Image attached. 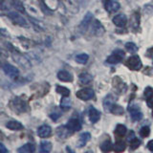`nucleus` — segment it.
<instances>
[{
    "instance_id": "obj_1",
    "label": "nucleus",
    "mask_w": 153,
    "mask_h": 153,
    "mask_svg": "<svg viewBox=\"0 0 153 153\" xmlns=\"http://www.w3.org/2000/svg\"><path fill=\"white\" fill-rule=\"evenodd\" d=\"M0 67L4 71V73L6 74L8 76H10L11 79H16L19 76V71L16 67H14L13 65L6 63V62H1L0 61Z\"/></svg>"
},
{
    "instance_id": "obj_2",
    "label": "nucleus",
    "mask_w": 153,
    "mask_h": 153,
    "mask_svg": "<svg viewBox=\"0 0 153 153\" xmlns=\"http://www.w3.org/2000/svg\"><path fill=\"white\" fill-rule=\"evenodd\" d=\"M126 66L128 67L130 70H140L142 68V62L140 57L138 56H130L126 61Z\"/></svg>"
},
{
    "instance_id": "obj_3",
    "label": "nucleus",
    "mask_w": 153,
    "mask_h": 153,
    "mask_svg": "<svg viewBox=\"0 0 153 153\" xmlns=\"http://www.w3.org/2000/svg\"><path fill=\"white\" fill-rule=\"evenodd\" d=\"M8 16L14 24H16V25H19L21 27H28V23L26 21V19L24 18L22 16H20L19 13H10L8 14Z\"/></svg>"
},
{
    "instance_id": "obj_4",
    "label": "nucleus",
    "mask_w": 153,
    "mask_h": 153,
    "mask_svg": "<svg viewBox=\"0 0 153 153\" xmlns=\"http://www.w3.org/2000/svg\"><path fill=\"white\" fill-rule=\"evenodd\" d=\"M13 59L16 60V62L20 65L21 67H23L24 69H30L31 68V62L29 61V59H27L25 56L18 54V53H13Z\"/></svg>"
},
{
    "instance_id": "obj_5",
    "label": "nucleus",
    "mask_w": 153,
    "mask_h": 153,
    "mask_svg": "<svg viewBox=\"0 0 153 153\" xmlns=\"http://www.w3.org/2000/svg\"><path fill=\"white\" fill-rule=\"evenodd\" d=\"M124 57V53L122 50H116L112 53L111 56H108L107 59V62L110 64H117L120 61H122Z\"/></svg>"
},
{
    "instance_id": "obj_6",
    "label": "nucleus",
    "mask_w": 153,
    "mask_h": 153,
    "mask_svg": "<svg viewBox=\"0 0 153 153\" xmlns=\"http://www.w3.org/2000/svg\"><path fill=\"white\" fill-rule=\"evenodd\" d=\"M94 96H95V93L93 89H91V88H84L76 92V97L82 100H89L91 99H93Z\"/></svg>"
},
{
    "instance_id": "obj_7",
    "label": "nucleus",
    "mask_w": 153,
    "mask_h": 153,
    "mask_svg": "<svg viewBox=\"0 0 153 153\" xmlns=\"http://www.w3.org/2000/svg\"><path fill=\"white\" fill-rule=\"evenodd\" d=\"M103 6L108 13H116L120 9V3L116 0H102Z\"/></svg>"
},
{
    "instance_id": "obj_8",
    "label": "nucleus",
    "mask_w": 153,
    "mask_h": 153,
    "mask_svg": "<svg viewBox=\"0 0 153 153\" xmlns=\"http://www.w3.org/2000/svg\"><path fill=\"white\" fill-rule=\"evenodd\" d=\"M11 105H12V108L14 109L18 113L26 111V107H27L26 102H24L23 100L19 99V98L13 100V102H11Z\"/></svg>"
},
{
    "instance_id": "obj_9",
    "label": "nucleus",
    "mask_w": 153,
    "mask_h": 153,
    "mask_svg": "<svg viewBox=\"0 0 153 153\" xmlns=\"http://www.w3.org/2000/svg\"><path fill=\"white\" fill-rule=\"evenodd\" d=\"M37 135L40 138H48L52 135V128L48 124H43L37 129Z\"/></svg>"
},
{
    "instance_id": "obj_10",
    "label": "nucleus",
    "mask_w": 153,
    "mask_h": 153,
    "mask_svg": "<svg viewBox=\"0 0 153 153\" xmlns=\"http://www.w3.org/2000/svg\"><path fill=\"white\" fill-rule=\"evenodd\" d=\"M66 126L68 127V129L71 132H76L81 129V123L79 122V120L74 118V119L69 120V122L66 124Z\"/></svg>"
},
{
    "instance_id": "obj_11",
    "label": "nucleus",
    "mask_w": 153,
    "mask_h": 153,
    "mask_svg": "<svg viewBox=\"0 0 153 153\" xmlns=\"http://www.w3.org/2000/svg\"><path fill=\"white\" fill-rule=\"evenodd\" d=\"M105 30H104V27L100 24V21L98 20H95L93 23H92V33H94L95 36H102L104 33Z\"/></svg>"
},
{
    "instance_id": "obj_12",
    "label": "nucleus",
    "mask_w": 153,
    "mask_h": 153,
    "mask_svg": "<svg viewBox=\"0 0 153 153\" xmlns=\"http://www.w3.org/2000/svg\"><path fill=\"white\" fill-rule=\"evenodd\" d=\"M129 112H130L131 118L133 121H140L143 118V113L141 112L140 108L137 105H133V106L129 107Z\"/></svg>"
},
{
    "instance_id": "obj_13",
    "label": "nucleus",
    "mask_w": 153,
    "mask_h": 153,
    "mask_svg": "<svg viewBox=\"0 0 153 153\" xmlns=\"http://www.w3.org/2000/svg\"><path fill=\"white\" fill-rule=\"evenodd\" d=\"M113 23L116 25L117 27L123 28L126 25L127 23V18L124 14H118V16L113 17Z\"/></svg>"
},
{
    "instance_id": "obj_14",
    "label": "nucleus",
    "mask_w": 153,
    "mask_h": 153,
    "mask_svg": "<svg viewBox=\"0 0 153 153\" xmlns=\"http://www.w3.org/2000/svg\"><path fill=\"white\" fill-rule=\"evenodd\" d=\"M92 18H93L92 13H86V16H84L83 20L81 21L80 25H79V28H80L81 31L85 32L86 30H87L88 27L90 26L91 21H92Z\"/></svg>"
},
{
    "instance_id": "obj_15",
    "label": "nucleus",
    "mask_w": 153,
    "mask_h": 153,
    "mask_svg": "<svg viewBox=\"0 0 153 153\" xmlns=\"http://www.w3.org/2000/svg\"><path fill=\"white\" fill-rule=\"evenodd\" d=\"M57 79L61 81H64V82H70V81L73 80V76L69 72L62 70L57 73Z\"/></svg>"
},
{
    "instance_id": "obj_16",
    "label": "nucleus",
    "mask_w": 153,
    "mask_h": 153,
    "mask_svg": "<svg viewBox=\"0 0 153 153\" xmlns=\"http://www.w3.org/2000/svg\"><path fill=\"white\" fill-rule=\"evenodd\" d=\"M100 113L96 108L91 106L89 108V120L91 121V123H97L100 120Z\"/></svg>"
},
{
    "instance_id": "obj_17",
    "label": "nucleus",
    "mask_w": 153,
    "mask_h": 153,
    "mask_svg": "<svg viewBox=\"0 0 153 153\" xmlns=\"http://www.w3.org/2000/svg\"><path fill=\"white\" fill-rule=\"evenodd\" d=\"M90 137H91V135L88 132H84V133L81 134L79 139V142H78V146L79 147L84 146L86 143H87V142L90 140Z\"/></svg>"
},
{
    "instance_id": "obj_18",
    "label": "nucleus",
    "mask_w": 153,
    "mask_h": 153,
    "mask_svg": "<svg viewBox=\"0 0 153 153\" xmlns=\"http://www.w3.org/2000/svg\"><path fill=\"white\" fill-rule=\"evenodd\" d=\"M7 128L11 129V130H21V129H23V126L21 123L19 122H16V121H11V122H8L7 124H6Z\"/></svg>"
},
{
    "instance_id": "obj_19",
    "label": "nucleus",
    "mask_w": 153,
    "mask_h": 153,
    "mask_svg": "<svg viewBox=\"0 0 153 153\" xmlns=\"http://www.w3.org/2000/svg\"><path fill=\"white\" fill-rule=\"evenodd\" d=\"M36 150V147L33 143H26V145L22 146L21 147H19L17 151L20 153H32Z\"/></svg>"
},
{
    "instance_id": "obj_20",
    "label": "nucleus",
    "mask_w": 153,
    "mask_h": 153,
    "mask_svg": "<svg viewBox=\"0 0 153 153\" xmlns=\"http://www.w3.org/2000/svg\"><path fill=\"white\" fill-rule=\"evenodd\" d=\"M56 133H57V135H59L60 138H62V139H65V138H67L68 137L70 134L72 133L69 129H68V127H67L66 126H60V127H59L57 128V131H56Z\"/></svg>"
},
{
    "instance_id": "obj_21",
    "label": "nucleus",
    "mask_w": 153,
    "mask_h": 153,
    "mask_svg": "<svg viewBox=\"0 0 153 153\" xmlns=\"http://www.w3.org/2000/svg\"><path fill=\"white\" fill-rule=\"evenodd\" d=\"M79 79L81 84H88L92 81V76L88 73H82L79 75Z\"/></svg>"
},
{
    "instance_id": "obj_22",
    "label": "nucleus",
    "mask_w": 153,
    "mask_h": 153,
    "mask_svg": "<svg viewBox=\"0 0 153 153\" xmlns=\"http://www.w3.org/2000/svg\"><path fill=\"white\" fill-rule=\"evenodd\" d=\"M40 152H50L52 150V143L50 142H41L39 146Z\"/></svg>"
},
{
    "instance_id": "obj_23",
    "label": "nucleus",
    "mask_w": 153,
    "mask_h": 153,
    "mask_svg": "<svg viewBox=\"0 0 153 153\" xmlns=\"http://www.w3.org/2000/svg\"><path fill=\"white\" fill-rule=\"evenodd\" d=\"M113 148H114V151H116V152H123V151L126 150V143L123 141L117 142L116 143H115V146H113Z\"/></svg>"
},
{
    "instance_id": "obj_24",
    "label": "nucleus",
    "mask_w": 153,
    "mask_h": 153,
    "mask_svg": "<svg viewBox=\"0 0 153 153\" xmlns=\"http://www.w3.org/2000/svg\"><path fill=\"white\" fill-rule=\"evenodd\" d=\"M60 107L63 110H68L71 107V100L67 98V96H63V99L61 100Z\"/></svg>"
},
{
    "instance_id": "obj_25",
    "label": "nucleus",
    "mask_w": 153,
    "mask_h": 153,
    "mask_svg": "<svg viewBox=\"0 0 153 153\" xmlns=\"http://www.w3.org/2000/svg\"><path fill=\"white\" fill-rule=\"evenodd\" d=\"M109 111L114 115H122L123 114V108L116 104H112L109 108Z\"/></svg>"
},
{
    "instance_id": "obj_26",
    "label": "nucleus",
    "mask_w": 153,
    "mask_h": 153,
    "mask_svg": "<svg viewBox=\"0 0 153 153\" xmlns=\"http://www.w3.org/2000/svg\"><path fill=\"white\" fill-rule=\"evenodd\" d=\"M116 135L119 136V137H123L124 135L126 134V127L123 126V124H118L117 127H116Z\"/></svg>"
},
{
    "instance_id": "obj_27",
    "label": "nucleus",
    "mask_w": 153,
    "mask_h": 153,
    "mask_svg": "<svg viewBox=\"0 0 153 153\" xmlns=\"http://www.w3.org/2000/svg\"><path fill=\"white\" fill-rule=\"evenodd\" d=\"M100 149L103 152H109L113 149V145L112 143L110 141H105L104 143H102V146H100Z\"/></svg>"
},
{
    "instance_id": "obj_28",
    "label": "nucleus",
    "mask_w": 153,
    "mask_h": 153,
    "mask_svg": "<svg viewBox=\"0 0 153 153\" xmlns=\"http://www.w3.org/2000/svg\"><path fill=\"white\" fill-rule=\"evenodd\" d=\"M88 59H89L88 55L79 54V55H78L76 56V61L78 62V63H80V64H85L86 62L88 61Z\"/></svg>"
},
{
    "instance_id": "obj_29",
    "label": "nucleus",
    "mask_w": 153,
    "mask_h": 153,
    "mask_svg": "<svg viewBox=\"0 0 153 153\" xmlns=\"http://www.w3.org/2000/svg\"><path fill=\"white\" fill-rule=\"evenodd\" d=\"M112 104H114L113 97H112V95H108L107 97L104 99V100H103V106L105 107V109L109 110L110 106H111Z\"/></svg>"
},
{
    "instance_id": "obj_30",
    "label": "nucleus",
    "mask_w": 153,
    "mask_h": 153,
    "mask_svg": "<svg viewBox=\"0 0 153 153\" xmlns=\"http://www.w3.org/2000/svg\"><path fill=\"white\" fill-rule=\"evenodd\" d=\"M56 92L59 93L62 96H67V97H68L69 94H70V90L68 88H66V87H63V86L57 85L56 87Z\"/></svg>"
},
{
    "instance_id": "obj_31",
    "label": "nucleus",
    "mask_w": 153,
    "mask_h": 153,
    "mask_svg": "<svg viewBox=\"0 0 153 153\" xmlns=\"http://www.w3.org/2000/svg\"><path fill=\"white\" fill-rule=\"evenodd\" d=\"M126 50L129 52V53H132V54H135V53L138 51V47L136 46L135 43L133 42H128L126 44Z\"/></svg>"
},
{
    "instance_id": "obj_32",
    "label": "nucleus",
    "mask_w": 153,
    "mask_h": 153,
    "mask_svg": "<svg viewBox=\"0 0 153 153\" xmlns=\"http://www.w3.org/2000/svg\"><path fill=\"white\" fill-rule=\"evenodd\" d=\"M12 3H13V5L14 7H16V10H18V11H20V12H22V13H24L25 12V10H24L23 8V5H22V3L19 1V0H12Z\"/></svg>"
},
{
    "instance_id": "obj_33",
    "label": "nucleus",
    "mask_w": 153,
    "mask_h": 153,
    "mask_svg": "<svg viewBox=\"0 0 153 153\" xmlns=\"http://www.w3.org/2000/svg\"><path fill=\"white\" fill-rule=\"evenodd\" d=\"M141 145V141L137 139L136 137L133 139V140L130 141V146H131V148L132 149H136V148L139 147V146Z\"/></svg>"
},
{
    "instance_id": "obj_34",
    "label": "nucleus",
    "mask_w": 153,
    "mask_h": 153,
    "mask_svg": "<svg viewBox=\"0 0 153 153\" xmlns=\"http://www.w3.org/2000/svg\"><path fill=\"white\" fill-rule=\"evenodd\" d=\"M149 133H150V129L148 126H143L141 128V130H140V135L142 137H147L148 135H149Z\"/></svg>"
},
{
    "instance_id": "obj_35",
    "label": "nucleus",
    "mask_w": 153,
    "mask_h": 153,
    "mask_svg": "<svg viewBox=\"0 0 153 153\" xmlns=\"http://www.w3.org/2000/svg\"><path fill=\"white\" fill-rule=\"evenodd\" d=\"M145 96H146V100L153 97V89L151 87H146L145 90Z\"/></svg>"
},
{
    "instance_id": "obj_36",
    "label": "nucleus",
    "mask_w": 153,
    "mask_h": 153,
    "mask_svg": "<svg viewBox=\"0 0 153 153\" xmlns=\"http://www.w3.org/2000/svg\"><path fill=\"white\" fill-rule=\"evenodd\" d=\"M59 117H60V113H51V115H50V118L53 120V121H56Z\"/></svg>"
},
{
    "instance_id": "obj_37",
    "label": "nucleus",
    "mask_w": 153,
    "mask_h": 153,
    "mask_svg": "<svg viewBox=\"0 0 153 153\" xmlns=\"http://www.w3.org/2000/svg\"><path fill=\"white\" fill-rule=\"evenodd\" d=\"M7 152H8V149L5 147L3 143H0V153H7Z\"/></svg>"
},
{
    "instance_id": "obj_38",
    "label": "nucleus",
    "mask_w": 153,
    "mask_h": 153,
    "mask_svg": "<svg viewBox=\"0 0 153 153\" xmlns=\"http://www.w3.org/2000/svg\"><path fill=\"white\" fill-rule=\"evenodd\" d=\"M136 136H135V133H134L133 131H130L129 132V136H128V141L130 142L131 140H133L134 138H135Z\"/></svg>"
},
{
    "instance_id": "obj_39",
    "label": "nucleus",
    "mask_w": 153,
    "mask_h": 153,
    "mask_svg": "<svg viewBox=\"0 0 153 153\" xmlns=\"http://www.w3.org/2000/svg\"><path fill=\"white\" fill-rule=\"evenodd\" d=\"M147 104H148V106H149V107L153 108V97L147 99Z\"/></svg>"
},
{
    "instance_id": "obj_40",
    "label": "nucleus",
    "mask_w": 153,
    "mask_h": 153,
    "mask_svg": "<svg viewBox=\"0 0 153 153\" xmlns=\"http://www.w3.org/2000/svg\"><path fill=\"white\" fill-rule=\"evenodd\" d=\"M147 147H148V149H149L150 151H153V140L148 143Z\"/></svg>"
},
{
    "instance_id": "obj_41",
    "label": "nucleus",
    "mask_w": 153,
    "mask_h": 153,
    "mask_svg": "<svg viewBox=\"0 0 153 153\" xmlns=\"http://www.w3.org/2000/svg\"><path fill=\"white\" fill-rule=\"evenodd\" d=\"M152 114H153V110H152Z\"/></svg>"
}]
</instances>
